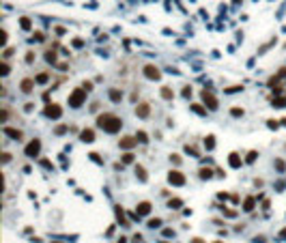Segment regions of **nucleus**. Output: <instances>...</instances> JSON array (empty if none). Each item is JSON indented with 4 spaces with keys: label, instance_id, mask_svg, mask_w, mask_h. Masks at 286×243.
Masks as SVG:
<instances>
[{
    "label": "nucleus",
    "instance_id": "1",
    "mask_svg": "<svg viewBox=\"0 0 286 243\" xmlns=\"http://www.w3.org/2000/svg\"><path fill=\"white\" fill-rule=\"evenodd\" d=\"M97 125H99L103 131H108V133H116V131H121L123 120L118 118L116 114L106 112V114H99V116H97Z\"/></svg>",
    "mask_w": 286,
    "mask_h": 243
},
{
    "label": "nucleus",
    "instance_id": "2",
    "mask_svg": "<svg viewBox=\"0 0 286 243\" xmlns=\"http://www.w3.org/2000/svg\"><path fill=\"white\" fill-rule=\"evenodd\" d=\"M86 88H76L73 93L69 95V106L71 108H80L82 103H84V99H86Z\"/></svg>",
    "mask_w": 286,
    "mask_h": 243
},
{
    "label": "nucleus",
    "instance_id": "3",
    "mask_svg": "<svg viewBox=\"0 0 286 243\" xmlns=\"http://www.w3.org/2000/svg\"><path fill=\"white\" fill-rule=\"evenodd\" d=\"M168 181H170V185H185V174L181 172V170H170L168 172Z\"/></svg>",
    "mask_w": 286,
    "mask_h": 243
},
{
    "label": "nucleus",
    "instance_id": "4",
    "mask_svg": "<svg viewBox=\"0 0 286 243\" xmlns=\"http://www.w3.org/2000/svg\"><path fill=\"white\" fill-rule=\"evenodd\" d=\"M202 101L209 106V110H217V99H215V95H213L211 90H202Z\"/></svg>",
    "mask_w": 286,
    "mask_h": 243
},
{
    "label": "nucleus",
    "instance_id": "5",
    "mask_svg": "<svg viewBox=\"0 0 286 243\" xmlns=\"http://www.w3.org/2000/svg\"><path fill=\"white\" fill-rule=\"evenodd\" d=\"M144 78H149V80H159V78H161V71H159L155 65H144Z\"/></svg>",
    "mask_w": 286,
    "mask_h": 243
},
{
    "label": "nucleus",
    "instance_id": "6",
    "mask_svg": "<svg viewBox=\"0 0 286 243\" xmlns=\"http://www.w3.org/2000/svg\"><path fill=\"white\" fill-rule=\"evenodd\" d=\"M136 114H138L140 118H146V116L151 114V106H149L146 101H140V103L136 106Z\"/></svg>",
    "mask_w": 286,
    "mask_h": 243
},
{
    "label": "nucleus",
    "instance_id": "7",
    "mask_svg": "<svg viewBox=\"0 0 286 243\" xmlns=\"http://www.w3.org/2000/svg\"><path fill=\"white\" fill-rule=\"evenodd\" d=\"M39 151H41V142H39V140H32L28 147H26V155H28V157H37Z\"/></svg>",
    "mask_w": 286,
    "mask_h": 243
},
{
    "label": "nucleus",
    "instance_id": "8",
    "mask_svg": "<svg viewBox=\"0 0 286 243\" xmlns=\"http://www.w3.org/2000/svg\"><path fill=\"white\" fill-rule=\"evenodd\" d=\"M45 114L47 116H50V118H60V114H62V110L56 106V103H50V106H47L45 108Z\"/></svg>",
    "mask_w": 286,
    "mask_h": 243
},
{
    "label": "nucleus",
    "instance_id": "9",
    "mask_svg": "<svg viewBox=\"0 0 286 243\" xmlns=\"http://www.w3.org/2000/svg\"><path fill=\"white\" fill-rule=\"evenodd\" d=\"M136 142H138L136 138H131V136H125V138L121 140V149H127V151H129V149H133V147H136Z\"/></svg>",
    "mask_w": 286,
    "mask_h": 243
},
{
    "label": "nucleus",
    "instance_id": "10",
    "mask_svg": "<svg viewBox=\"0 0 286 243\" xmlns=\"http://www.w3.org/2000/svg\"><path fill=\"white\" fill-rule=\"evenodd\" d=\"M2 131H5V136H9V138H13V140H22V136H24L19 129H13V127H5Z\"/></svg>",
    "mask_w": 286,
    "mask_h": 243
},
{
    "label": "nucleus",
    "instance_id": "11",
    "mask_svg": "<svg viewBox=\"0 0 286 243\" xmlns=\"http://www.w3.org/2000/svg\"><path fill=\"white\" fill-rule=\"evenodd\" d=\"M35 82H37V80H30V78H26V80H22V84H19V88H22L24 93H30V90L35 88Z\"/></svg>",
    "mask_w": 286,
    "mask_h": 243
},
{
    "label": "nucleus",
    "instance_id": "12",
    "mask_svg": "<svg viewBox=\"0 0 286 243\" xmlns=\"http://www.w3.org/2000/svg\"><path fill=\"white\" fill-rule=\"evenodd\" d=\"M149 211H151V202H146V200L140 202V204L136 207V213H138V215H149Z\"/></svg>",
    "mask_w": 286,
    "mask_h": 243
},
{
    "label": "nucleus",
    "instance_id": "13",
    "mask_svg": "<svg viewBox=\"0 0 286 243\" xmlns=\"http://www.w3.org/2000/svg\"><path fill=\"white\" fill-rule=\"evenodd\" d=\"M80 138H82V142H93V140H95V131H93V129H84V131L80 133Z\"/></svg>",
    "mask_w": 286,
    "mask_h": 243
},
{
    "label": "nucleus",
    "instance_id": "14",
    "mask_svg": "<svg viewBox=\"0 0 286 243\" xmlns=\"http://www.w3.org/2000/svg\"><path fill=\"white\" fill-rule=\"evenodd\" d=\"M228 161H230L232 168H239V166H241V157L237 155V153H230V159H228Z\"/></svg>",
    "mask_w": 286,
    "mask_h": 243
},
{
    "label": "nucleus",
    "instance_id": "15",
    "mask_svg": "<svg viewBox=\"0 0 286 243\" xmlns=\"http://www.w3.org/2000/svg\"><path fill=\"white\" fill-rule=\"evenodd\" d=\"M161 97H163V99H172V97H174L172 88L170 86H161Z\"/></svg>",
    "mask_w": 286,
    "mask_h": 243
},
{
    "label": "nucleus",
    "instance_id": "16",
    "mask_svg": "<svg viewBox=\"0 0 286 243\" xmlns=\"http://www.w3.org/2000/svg\"><path fill=\"white\" fill-rule=\"evenodd\" d=\"M116 217L121 220V224H123V226H129V224H127V220H125V213H123V209H121V207H116Z\"/></svg>",
    "mask_w": 286,
    "mask_h": 243
},
{
    "label": "nucleus",
    "instance_id": "17",
    "mask_svg": "<svg viewBox=\"0 0 286 243\" xmlns=\"http://www.w3.org/2000/svg\"><path fill=\"white\" fill-rule=\"evenodd\" d=\"M254 202H256V200H254L252 196H250V198H245V202H243V211H252V209H254Z\"/></svg>",
    "mask_w": 286,
    "mask_h": 243
},
{
    "label": "nucleus",
    "instance_id": "18",
    "mask_svg": "<svg viewBox=\"0 0 286 243\" xmlns=\"http://www.w3.org/2000/svg\"><path fill=\"white\" fill-rule=\"evenodd\" d=\"M136 174L140 177V181H146V170L142 166H136Z\"/></svg>",
    "mask_w": 286,
    "mask_h": 243
},
{
    "label": "nucleus",
    "instance_id": "19",
    "mask_svg": "<svg viewBox=\"0 0 286 243\" xmlns=\"http://www.w3.org/2000/svg\"><path fill=\"white\" fill-rule=\"evenodd\" d=\"M211 174H213L211 168H200V179H211Z\"/></svg>",
    "mask_w": 286,
    "mask_h": 243
},
{
    "label": "nucleus",
    "instance_id": "20",
    "mask_svg": "<svg viewBox=\"0 0 286 243\" xmlns=\"http://www.w3.org/2000/svg\"><path fill=\"white\" fill-rule=\"evenodd\" d=\"M204 147H207V149H209V151H211V149H213V147H215V138H213V136H209V138H207V140H204Z\"/></svg>",
    "mask_w": 286,
    "mask_h": 243
},
{
    "label": "nucleus",
    "instance_id": "21",
    "mask_svg": "<svg viewBox=\"0 0 286 243\" xmlns=\"http://www.w3.org/2000/svg\"><path fill=\"white\" fill-rule=\"evenodd\" d=\"M45 60H47V62H56V54H54L52 50H47V52H45Z\"/></svg>",
    "mask_w": 286,
    "mask_h": 243
},
{
    "label": "nucleus",
    "instance_id": "22",
    "mask_svg": "<svg viewBox=\"0 0 286 243\" xmlns=\"http://www.w3.org/2000/svg\"><path fill=\"white\" fill-rule=\"evenodd\" d=\"M136 140H138V142H142V144H144V142H149V136H146L144 131H138V136H136Z\"/></svg>",
    "mask_w": 286,
    "mask_h": 243
},
{
    "label": "nucleus",
    "instance_id": "23",
    "mask_svg": "<svg viewBox=\"0 0 286 243\" xmlns=\"http://www.w3.org/2000/svg\"><path fill=\"white\" fill-rule=\"evenodd\" d=\"M19 24H22V28H24V30H28V28H30V19H28V17H22V19H19Z\"/></svg>",
    "mask_w": 286,
    "mask_h": 243
},
{
    "label": "nucleus",
    "instance_id": "24",
    "mask_svg": "<svg viewBox=\"0 0 286 243\" xmlns=\"http://www.w3.org/2000/svg\"><path fill=\"white\" fill-rule=\"evenodd\" d=\"M0 69H2V71H0L2 76H9V73H11V67H9L7 62H2V67H0Z\"/></svg>",
    "mask_w": 286,
    "mask_h": 243
},
{
    "label": "nucleus",
    "instance_id": "25",
    "mask_svg": "<svg viewBox=\"0 0 286 243\" xmlns=\"http://www.w3.org/2000/svg\"><path fill=\"white\" fill-rule=\"evenodd\" d=\"M110 97H112V101H118V99H121V93H118V90H110Z\"/></svg>",
    "mask_w": 286,
    "mask_h": 243
},
{
    "label": "nucleus",
    "instance_id": "26",
    "mask_svg": "<svg viewBox=\"0 0 286 243\" xmlns=\"http://www.w3.org/2000/svg\"><path fill=\"white\" fill-rule=\"evenodd\" d=\"M273 106L275 108H284L286 106V99H273Z\"/></svg>",
    "mask_w": 286,
    "mask_h": 243
},
{
    "label": "nucleus",
    "instance_id": "27",
    "mask_svg": "<svg viewBox=\"0 0 286 243\" xmlns=\"http://www.w3.org/2000/svg\"><path fill=\"white\" fill-rule=\"evenodd\" d=\"M123 161H125V164H131V161H133V153H125V155H123Z\"/></svg>",
    "mask_w": 286,
    "mask_h": 243
},
{
    "label": "nucleus",
    "instance_id": "28",
    "mask_svg": "<svg viewBox=\"0 0 286 243\" xmlns=\"http://www.w3.org/2000/svg\"><path fill=\"white\" fill-rule=\"evenodd\" d=\"M47 78H50L47 73H41V76H37V82H39V84H43V82H47Z\"/></svg>",
    "mask_w": 286,
    "mask_h": 243
},
{
    "label": "nucleus",
    "instance_id": "29",
    "mask_svg": "<svg viewBox=\"0 0 286 243\" xmlns=\"http://www.w3.org/2000/svg\"><path fill=\"white\" fill-rule=\"evenodd\" d=\"M149 226H151V228H157V226H161V220H151Z\"/></svg>",
    "mask_w": 286,
    "mask_h": 243
},
{
    "label": "nucleus",
    "instance_id": "30",
    "mask_svg": "<svg viewBox=\"0 0 286 243\" xmlns=\"http://www.w3.org/2000/svg\"><path fill=\"white\" fill-rule=\"evenodd\" d=\"M5 43H7V30L0 32V45H5Z\"/></svg>",
    "mask_w": 286,
    "mask_h": 243
},
{
    "label": "nucleus",
    "instance_id": "31",
    "mask_svg": "<svg viewBox=\"0 0 286 243\" xmlns=\"http://www.w3.org/2000/svg\"><path fill=\"white\" fill-rule=\"evenodd\" d=\"M232 116H243V110L241 108H232Z\"/></svg>",
    "mask_w": 286,
    "mask_h": 243
},
{
    "label": "nucleus",
    "instance_id": "32",
    "mask_svg": "<svg viewBox=\"0 0 286 243\" xmlns=\"http://www.w3.org/2000/svg\"><path fill=\"white\" fill-rule=\"evenodd\" d=\"M254 159H256V153H254V151H250V153H247V164H252Z\"/></svg>",
    "mask_w": 286,
    "mask_h": 243
},
{
    "label": "nucleus",
    "instance_id": "33",
    "mask_svg": "<svg viewBox=\"0 0 286 243\" xmlns=\"http://www.w3.org/2000/svg\"><path fill=\"white\" fill-rule=\"evenodd\" d=\"M170 159H172L174 164H181V155H177V153H174V155H170Z\"/></svg>",
    "mask_w": 286,
    "mask_h": 243
},
{
    "label": "nucleus",
    "instance_id": "34",
    "mask_svg": "<svg viewBox=\"0 0 286 243\" xmlns=\"http://www.w3.org/2000/svg\"><path fill=\"white\" fill-rule=\"evenodd\" d=\"M7 118H9V112H7V110H2V114H0V120H2V123H5Z\"/></svg>",
    "mask_w": 286,
    "mask_h": 243
},
{
    "label": "nucleus",
    "instance_id": "35",
    "mask_svg": "<svg viewBox=\"0 0 286 243\" xmlns=\"http://www.w3.org/2000/svg\"><path fill=\"white\" fill-rule=\"evenodd\" d=\"M170 207H181V200H179V198H174V200H170Z\"/></svg>",
    "mask_w": 286,
    "mask_h": 243
},
{
    "label": "nucleus",
    "instance_id": "36",
    "mask_svg": "<svg viewBox=\"0 0 286 243\" xmlns=\"http://www.w3.org/2000/svg\"><path fill=\"white\" fill-rule=\"evenodd\" d=\"M82 88H86V90H90V88H93V82H84V84H82Z\"/></svg>",
    "mask_w": 286,
    "mask_h": 243
},
{
    "label": "nucleus",
    "instance_id": "37",
    "mask_svg": "<svg viewBox=\"0 0 286 243\" xmlns=\"http://www.w3.org/2000/svg\"><path fill=\"white\" fill-rule=\"evenodd\" d=\"M269 127L271 129H278V120H269Z\"/></svg>",
    "mask_w": 286,
    "mask_h": 243
},
{
    "label": "nucleus",
    "instance_id": "38",
    "mask_svg": "<svg viewBox=\"0 0 286 243\" xmlns=\"http://www.w3.org/2000/svg\"><path fill=\"white\" fill-rule=\"evenodd\" d=\"M35 39L37 41H43V32H35Z\"/></svg>",
    "mask_w": 286,
    "mask_h": 243
},
{
    "label": "nucleus",
    "instance_id": "39",
    "mask_svg": "<svg viewBox=\"0 0 286 243\" xmlns=\"http://www.w3.org/2000/svg\"><path fill=\"white\" fill-rule=\"evenodd\" d=\"M194 112H198V114H204V110H202L200 106H194Z\"/></svg>",
    "mask_w": 286,
    "mask_h": 243
},
{
    "label": "nucleus",
    "instance_id": "40",
    "mask_svg": "<svg viewBox=\"0 0 286 243\" xmlns=\"http://www.w3.org/2000/svg\"><path fill=\"white\" fill-rule=\"evenodd\" d=\"M9 159H11V155H9V153H2V161H5V164H7V161H9Z\"/></svg>",
    "mask_w": 286,
    "mask_h": 243
},
{
    "label": "nucleus",
    "instance_id": "41",
    "mask_svg": "<svg viewBox=\"0 0 286 243\" xmlns=\"http://www.w3.org/2000/svg\"><path fill=\"white\" fill-rule=\"evenodd\" d=\"M189 243H204V241H202V239H198V237H196V239H192V241H189Z\"/></svg>",
    "mask_w": 286,
    "mask_h": 243
},
{
    "label": "nucleus",
    "instance_id": "42",
    "mask_svg": "<svg viewBox=\"0 0 286 243\" xmlns=\"http://www.w3.org/2000/svg\"><path fill=\"white\" fill-rule=\"evenodd\" d=\"M282 123H284V125H286V118H284V120H282Z\"/></svg>",
    "mask_w": 286,
    "mask_h": 243
}]
</instances>
